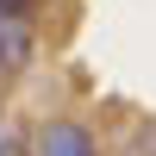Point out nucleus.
Wrapping results in <instances>:
<instances>
[{
    "instance_id": "f257e3e1",
    "label": "nucleus",
    "mask_w": 156,
    "mask_h": 156,
    "mask_svg": "<svg viewBox=\"0 0 156 156\" xmlns=\"http://www.w3.org/2000/svg\"><path fill=\"white\" fill-rule=\"evenodd\" d=\"M37 156H94L81 125H44L37 131Z\"/></svg>"
}]
</instances>
